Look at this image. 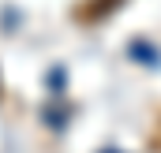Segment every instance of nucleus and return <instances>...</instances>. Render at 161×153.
<instances>
[{
    "instance_id": "obj_1",
    "label": "nucleus",
    "mask_w": 161,
    "mask_h": 153,
    "mask_svg": "<svg viewBox=\"0 0 161 153\" xmlns=\"http://www.w3.org/2000/svg\"><path fill=\"white\" fill-rule=\"evenodd\" d=\"M113 4H116V0H86V4L79 8V15H86V19H97V15H105Z\"/></svg>"
}]
</instances>
